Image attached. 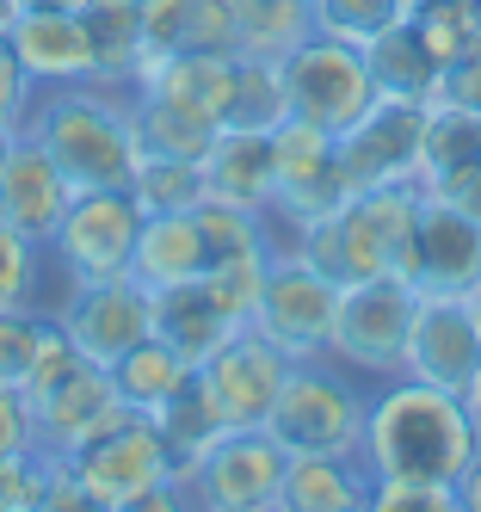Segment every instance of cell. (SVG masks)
<instances>
[{"label":"cell","instance_id":"obj_1","mask_svg":"<svg viewBox=\"0 0 481 512\" xmlns=\"http://www.w3.org/2000/svg\"><path fill=\"white\" fill-rule=\"evenodd\" d=\"M475 451H481V438H475L463 395L432 389L420 377H389L370 389V420H364V445H358L370 482H389V475L457 482Z\"/></svg>","mask_w":481,"mask_h":512},{"label":"cell","instance_id":"obj_2","mask_svg":"<svg viewBox=\"0 0 481 512\" xmlns=\"http://www.w3.org/2000/svg\"><path fill=\"white\" fill-rule=\"evenodd\" d=\"M19 130L31 142H44V155L62 167L74 192L130 186L136 155H142L136 124H130V87H105V81L44 87Z\"/></svg>","mask_w":481,"mask_h":512},{"label":"cell","instance_id":"obj_3","mask_svg":"<svg viewBox=\"0 0 481 512\" xmlns=\"http://www.w3.org/2000/svg\"><path fill=\"white\" fill-rule=\"evenodd\" d=\"M420 204H426V192L414 179H407V186L346 192L340 210H327L321 223L296 229L290 247L303 253L315 272H327L340 290L364 284V278H383V272H401L407 241H414V223H420Z\"/></svg>","mask_w":481,"mask_h":512},{"label":"cell","instance_id":"obj_4","mask_svg":"<svg viewBox=\"0 0 481 512\" xmlns=\"http://www.w3.org/2000/svg\"><path fill=\"white\" fill-rule=\"evenodd\" d=\"M25 408H31V432H37V451H56L68 457L74 445H87L93 432H105L111 420L124 414V395L111 383L105 364H93L81 346H74L56 315H50V334L44 352H37L31 377H25Z\"/></svg>","mask_w":481,"mask_h":512},{"label":"cell","instance_id":"obj_5","mask_svg":"<svg viewBox=\"0 0 481 512\" xmlns=\"http://www.w3.org/2000/svg\"><path fill=\"white\" fill-rule=\"evenodd\" d=\"M68 469H74V482H81V494H87L93 512H161V506H185L161 432H155V420L136 414V408H124L105 432H93L87 445H74Z\"/></svg>","mask_w":481,"mask_h":512},{"label":"cell","instance_id":"obj_6","mask_svg":"<svg viewBox=\"0 0 481 512\" xmlns=\"http://www.w3.org/2000/svg\"><path fill=\"white\" fill-rule=\"evenodd\" d=\"M370 389L358 371L333 358H309V364H290L284 395L266 420V432L290 457H309V451H340L352 457L364 445V420H370Z\"/></svg>","mask_w":481,"mask_h":512},{"label":"cell","instance_id":"obj_7","mask_svg":"<svg viewBox=\"0 0 481 512\" xmlns=\"http://www.w3.org/2000/svg\"><path fill=\"white\" fill-rule=\"evenodd\" d=\"M414 315H420V290L407 284L401 272L346 284L340 290V315H333L327 358L346 364V371H358L364 383H389V377H401V364H407Z\"/></svg>","mask_w":481,"mask_h":512},{"label":"cell","instance_id":"obj_8","mask_svg":"<svg viewBox=\"0 0 481 512\" xmlns=\"http://www.w3.org/2000/svg\"><path fill=\"white\" fill-rule=\"evenodd\" d=\"M142 235V204L130 186H99V192H74L62 223L50 235V284H99V278H130V253ZM56 303V297H50Z\"/></svg>","mask_w":481,"mask_h":512},{"label":"cell","instance_id":"obj_9","mask_svg":"<svg viewBox=\"0 0 481 512\" xmlns=\"http://www.w3.org/2000/svg\"><path fill=\"white\" fill-rule=\"evenodd\" d=\"M333 315H340V284H333L327 272H315L290 241H278L266 290H259L247 327H253V334H266L290 364H309V358H327Z\"/></svg>","mask_w":481,"mask_h":512},{"label":"cell","instance_id":"obj_10","mask_svg":"<svg viewBox=\"0 0 481 512\" xmlns=\"http://www.w3.org/2000/svg\"><path fill=\"white\" fill-rule=\"evenodd\" d=\"M290 451L266 426H229L185 475V500L204 512H284Z\"/></svg>","mask_w":481,"mask_h":512},{"label":"cell","instance_id":"obj_11","mask_svg":"<svg viewBox=\"0 0 481 512\" xmlns=\"http://www.w3.org/2000/svg\"><path fill=\"white\" fill-rule=\"evenodd\" d=\"M346 167H340V136L303 124V118H284L272 130V223L290 241L296 229L321 223L327 210L346 204Z\"/></svg>","mask_w":481,"mask_h":512},{"label":"cell","instance_id":"obj_12","mask_svg":"<svg viewBox=\"0 0 481 512\" xmlns=\"http://www.w3.org/2000/svg\"><path fill=\"white\" fill-rule=\"evenodd\" d=\"M284 93H290V118L321 124L333 136L352 130L370 105H377L364 50L340 44V38H321V31H309V38L284 56Z\"/></svg>","mask_w":481,"mask_h":512},{"label":"cell","instance_id":"obj_13","mask_svg":"<svg viewBox=\"0 0 481 512\" xmlns=\"http://www.w3.org/2000/svg\"><path fill=\"white\" fill-rule=\"evenodd\" d=\"M420 149H426V105L377 99L352 130H340L346 186L370 192V186H407V179L420 186Z\"/></svg>","mask_w":481,"mask_h":512},{"label":"cell","instance_id":"obj_14","mask_svg":"<svg viewBox=\"0 0 481 512\" xmlns=\"http://www.w3.org/2000/svg\"><path fill=\"white\" fill-rule=\"evenodd\" d=\"M56 327L81 346L93 364H118L148 334V290L136 278H99V284H62L50 303Z\"/></svg>","mask_w":481,"mask_h":512},{"label":"cell","instance_id":"obj_15","mask_svg":"<svg viewBox=\"0 0 481 512\" xmlns=\"http://www.w3.org/2000/svg\"><path fill=\"white\" fill-rule=\"evenodd\" d=\"M198 377H204V395H210V408L222 414V426H266L272 408H278V395H284L290 358L266 334L241 327L210 364H198Z\"/></svg>","mask_w":481,"mask_h":512},{"label":"cell","instance_id":"obj_16","mask_svg":"<svg viewBox=\"0 0 481 512\" xmlns=\"http://www.w3.org/2000/svg\"><path fill=\"white\" fill-rule=\"evenodd\" d=\"M401 377H420L451 395H463L481 377V321H475L469 297H420Z\"/></svg>","mask_w":481,"mask_h":512},{"label":"cell","instance_id":"obj_17","mask_svg":"<svg viewBox=\"0 0 481 512\" xmlns=\"http://www.w3.org/2000/svg\"><path fill=\"white\" fill-rule=\"evenodd\" d=\"M401 278L420 290V297H469L481 284V223H469L463 210L426 198L414 241H407Z\"/></svg>","mask_w":481,"mask_h":512},{"label":"cell","instance_id":"obj_18","mask_svg":"<svg viewBox=\"0 0 481 512\" xmlns=\"http://www.w3.org/2000/svg\"><path fill=\"white\" fill-rule=\"evenodd\" d=\"M7 44L19 56V68L31 75V87H74V81H93V44H87V25L81 13H62V7H25L7 31Z\"/></svg>","mask_w":481,"mask_h":512},{"label":"cell","instance_id":"obj_19","mask_svg":"<svg viewBox=\"0 0 481 512\" xmlns=\"http://www.w3.org/2000/svg\"><path fill=\"white\" fill-rule=\"evenodd\" d=\"M68 198H74V186L62 179V167L44 155V142H31V136L19 130L7 167H0V216H7L25 241L50 247V235H56V223H62Z\"/></svg>","mask_w":481,"mask_h":512},{"label":"cell","instance_id":"obj_20","mask_svg":"<svg viewBox=\"0 0 481 512\" xmlns=\"http://www.w3.org/2000/svg\"><path fill=\"white\" fill-rule=\"evenodd\" d=\"M148 334L155 340H167L185 364H210L222 346H229L235 334H241V321L222 309L210 290H204V278H192V284H167V290H148Z\"/></svg>","mask_w":481,"mask_h":512},{"label":"cell","instance_id":"obj_21","mask_svg":"<svg viewBox=\"0 0 481 512\" xmlns=\"http://www.w3.org/2000/svg\"><path fill=\"white\" fill-rule=\"evenodd\" d=\"M284 512H370V469L364 457L309 451L284 469Z\"/></svg>","mask_w":481,"mask_h":512},{"label":"cell","instance_id":"obj_22","mask_svg":"<svg viewBox=\"0 0 481 512\" xmlns=\"http://www.w3.org/2000/svg\"><path fill=\"white\" fill-rule=\"evenodd\" d=\"M204 229H198V210L185 216H142V235L130 253V278L142 290H167V284H192L204 278Z\"/></svg>","mask_w":481,"mask_h":512},{"label":"cell","instance_id":"obj_23","mask_svg":"<svg viewBox=\"0 0 481 512\" xmlns=\"http://www.w3.org/2000/svg\"><path fill=\"white\" fill-rule=\"evenodd\" d=\"M284 118H290L284 56L235 50V62H229V87H222V130H235V136H272Z\"/></svg>","mask_w":481,"mask_h":512},{"label":"cell","instance_id":"obj_24","mask_svg":"<svg viewBox=\"0 0 481 512\" xmlns=\"http://www.w3.org/2000/svg\"><path fill=\"white\" fill-rule=\"evenodd\" d=\"M204 198L272 216V136H235L222 130L204 155Z\"/></svg>","mask_w":481,"mask_h":512},{"label":"cell","instance_id":"obj_25","mask_svg":"<svg viewBox=\"0 0 481 512\" xmlns=\"http://www.w3.org/2000/svg\"><path fill=\"white\" fill-rule=\"evenodd\" d=\"M148 420H155L161 445H167V457H173V482H179V494H185V475H192V463L216 445L222 432H229V426H222V414L210 408V395H204V377L192 371V377H185V383L161 401V408H148ZM185 506H192V500H185Z\"/></svg>","mask_w":481,"mask_h":512},{"label":"cell","instance_id":"obj_26","mask_svg":"<svg viewBox=\"0 0 481 512\" xmlns=\"http://www.w3.org/2000/svg\"><path fill=\"white\" fill-rule=\"evenodd\" d=\"M364 68H370L377 99H414V105L438 99V56L426 50V38L407 19L364 44Z\"/></svg>","mask_w":481,"mask_h":512},{"label":"cell","instance_id":"obj_27","mask_svg":"<svg viewBox=\"0 0 481 512\" xmlns=\"http://www.w3.org/2000/svg\"><path fill=\"white\" fill-rule=\"evenodd\" d=\"M81 25L93 44V81L136 87V75H142V0H87Z\"/></svg>","mask_w":481,"mask_h":512},{"label":"cell","instance_id":"obj_28","mask_svg":"<svg viewBox=\"0 0 481 512\" xmlns=\"http://www.w3.org/2000/svg\"><path fill=\"white\" fill-rule=\"evenodd\" d=\"M130 124H136L142 155H173V161H204L222 136L216 118L185 112V105H173L161 93H142V87H130Z\"/></svg>","mask_w":481,"mask_h":512},{"label":"cell","instance_id":"obj_29","mask_svg":"<svg viewBox=\"0 0 481 512\" xmlns=\"http://www.w3.org/2000/svg\"><path fill=\"white\" fill-rule=\"evenodd\" d=\"M192 377V364H185L167 340H155V334H142L118 364H111V383H118V395H124V408H136V414H148V408H161V401Z\"/></svg>","mask_w":481,"mask_h":512},{"label":"cell","instance_id":"obj_30","mask_svg":"<svg viewBox=\"0 0 481 512\" xmlns=\"http://www.w3.org/2000/svg\"><path fill=\"white\" fill-rule=\"evenodd\" d=\"M130 198L142 216H185L204 204V161H173V155H136Z\"/></svg>","mask_w":481,"mask_h":512},{"label":"cell","instance_id":"obj_31","mask_svg":"<svg viewBox=\"0 0 481 512\" xmlns=\"http://www.w3.org/2000/svg\"><path fill=\"white\" fill-rule=\"evenodd\" d=\"M241 50L253 56H290L309 38V0H235Z\"/></svg>","mask_w":481,"mask_h":512},{"label":"cell","instance_id":"obj_32","mask_svg":"<svg viewBox=\"0 0 481 512\" xmlns=\"http://www.w3.org/2000/svg\"><path fill=\"white\" fill-rule=\"evenodd\" d=\"M481 155V112H463V105H426V149H420V186L438 173H451L463 161Z\"/></svg>","mask_w":481,"mask_h":512},{"label":"cell","instance_id":"obj_33","mask_svg":"<svg viewBox=\"0 0 481 512\" xmlns=\"http://www.w3.org/2000/svg\"><path fill=\"white\" fill-rule=\"evenodd\" d=\"M407 13H414V0H309V31L364 50L370 38H383Z\"/></svg>","mask_w":481,"mask_h":512},{"label":"cell","instance_id":"obj_34","mask_svg":"<svg viewBox=\"0 0 481 512\" xmlns=\"http://www.w3.org/2000/svg\"><path fill=\"white\" fill-rule=\"evenodd\" d=\"M407 25L426 38V50L444 62H457L481 44V0H414V13H407Z\"/></svg>","mask_w":481,"mask_h":512},{"label":"cell","instance_id":"obj_35","mask_svg":"<svg viewBox=\"0 0 481 512\" xmlns=\"http://www.w3.org/2000/svg\"><path fill=\"white\" fill-rule=\"evenodd\" d=\"M44 278H50V253L0 216V309H19V303L44 309Z\"/></svg>","mask_w":481,"mask_h":512},{"label":"cell","instance_id":"obj_36","mask_svg":"<svg viewBox=\"0 0 481 512\" xmlns=\"http://www.w3.org/2000/svg\"><path fill=\"white\" fill-rule=\"evenodd\" d=\"M272 253L278 247H259V253H235V260H210L204 266V290L229 309L241 327L253 321V303H259V290H266V272H272Z\"/></svg>","mask_w":481,"mask_h":512},{"label":"cell","instance_id":"obj_37","mask_svg":"<svg viewBox=\"0 0 481 512\" xmlns=\"http://www.w3.org/2000/svg\"><path fill=\"white\" fill-rule=\"evenodd\" d=\"M50 334V309L19 303V309H0V389H25L37 352H44Z\"/></svg>","mask_w":481,"mask_h":512},{"label":"cell","instance_id":"obj_38","mask_svg":"<svg viewBox=\"0 0 481 512\" xmlns=\"http://www.w3.org/2000/svg\"><path fill=\"white\" fill-rule=\"evenodd\" d=\"M44 482H50V451H13L0 457V512H44Z\"/></svg>","mask_w":481,"mask_h":512},{"label":"cell","instance_id":"obj_39","mask_svg":"<svg viewBox=\"0 0 481 512\" xmlns=\"http://www.w3.org/2000/svg\"><path fill=\"white\" fill-rule=\"evenodd\" d=\"M370 512H457V482L389 475V482H370Z\"/></svg>","mask_w":481,"mask_h":512},{"label":"cell","instance_id":"obj_40","mask_svg":"<svg viewBox=\"0 0 481 512\" xmlns=\"http://www.w3.org/2000/svg\"><path fill=\"white\" fill-rule=\"evenodd\" d=\"M420 192L438 198V204H451V210H463L469 223H481V155L463 161V167H451V173H438V179H426Z\"/></svg>","mask_w":481,"mask_h":512},{"label":"cell","instance_id":"obj_41","mask_svg":"<svg viewBox=\"0 0 481 512\" xmlns=\"http://www.w3.org/2000/svg\"><path fill=\"white\" fill-rule=\"evenodd\" d=\"M31 99H37V87H31V75L19 68V56H13V44H7V31H0V124H25Z\"/></svg>","mask_w":481,"mask_h":512},{"label":"cell","instance_id":"obj_42","mask_svg":"<svg viewBox=\"0 0 481 512\" xmlns=\"http://www.w3.org/2000/svg\"><path fill=\"white\" fill-rule=\"evenodd\" d=\"M438 99L444 105H463V112H481V44L469 56L438 68Z\"/></svg>","mask_w":481,"mask_h":512},{"label":"cell","instance_id":"obj_43","mask_svg":"<svg viewBox=\"0 0 481 512\" xmlns=\"http://www.w3.org/2000/svg\"><path fill=\"white\" fill-rule=\"evenodd\" d=\"M31 445H37V432H31V408H25V395H19V389H0V457L31 451Z\"/></svg>","mask_w":481,"mask_h":512},{"label":"cell","instance_id":"obj_44","mask_svg":"<svg viewBox=\"0 0 481 512\" xmlns=\"http://www.w3.org/2000/svg\"><path fill=\"white\" fill-rule=\"evenodd\" d=\"M457 512H481V451H475L469 469L457 475Z\"/></svg>","mask_w":481,"mask_h":512},{"label":"cell","instance_id":"obj_45","mask_svg":"<svg viewBox=\"0 0 481 512\" xmlns=\"http://www.w3.org/2000/svg\"><path fill=\"white\" fill-rule=\"evenodd\" d=\"M463 408H469V420H475V438H481V377L463 389Z\"/></svg>","mask_w":481,"mask_h":512},{"label":"cell","instance_id":"obj_46","mask_svg":"<svg viewBox=\"0 0 481 512\" xmlns=\"http://www.w3.org/2000/svg\"><path fill=\"white\" fill-rule=\"evenodd\" d=\"M13 142H19V124H0V167H7V155H13Z\"/></svg>","mask_w":481,"mask_h":512},{"label":"cell","instance_id":"obj_47","mask_svg":"<svg viewBox=\"0 0 481 512\" xmlns=\"http://www.w3.org/2000/svg\"><path fill=\"white\" fill-rule=\"evenodd\" d=\"M19 13H25V0H0V31H13Z\"/></svg>","mask_w":481,"mask_h":512},{"label":"cell","instance_id":"obj_48","mask_svg":"<svg viewBox=\"0 0 481 512\" xmlns=\"http://www.w3.org/2000/svg\"><path fill=\"white\" fill-rule=\"evenodd\" d=\"M25 7H62V13H81L87 0H25Z\"/></svg>","mask_w":481,"mask_h":512},{"label":"cell","instance_id":"obj_49","mask_svg":"<svg viewBox=\"0 0 481 512\" xmlns=\"http://www.w3.org/2000/svg\"><path fill=\"white\" fill-rule=\"evenodd\" d=\"M469 303H475V321H481V284H475V290H469Z\"/></svg>","mask_w":481,"mask_h":512}]
</instances>
